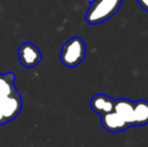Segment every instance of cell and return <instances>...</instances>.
Listing matches in <instances>:
<instances>
[{
    "label": "cell",
    "mask_w": 148,
    "mask_h": 147,
    "mask_svg": "<svg viewBox=\"0 0 148 147\" xmlns=\"http://www.w3.org/2000/svg\"><path fill=\"white\" fill-rule=\"evenodd\" d=\"M15 75L0 73V126L14 120L22 110V98L16 90Z\"/></svg>",
    "instance_id": "1"
},
{
    "label": "cell",
    "mask_w": 148,
    "mask_h": 147,
    "mask_svg": "<svg viewBox=\"0 0 148 147\" xmlns=\"http://www.w3.org/2000/svg\"><path fill=\"white\" fill-rule=\"evenodd\" d=\"M123 0H93L86 13V21L91 25L103 23L115 15Z\"/></svg>",
    "instance_id": "2"
},
{
    "label": "cell",
    "mask_w": 148,
    "mask_h": 147,
    "mask_svg": "<svg viewBox=\"0 0 148 147\" xmlns=\"http://www.w3.org/2000/svg\"><path fill=\"white\" fill-rule=\"evenodd\" d=\"M86 51V44L81 37H71L62 45L60 51V62L66 68L77 67L84 61Z\"/></svg>",
    "instance_id": "3"
},
{
    "label": "cell",
    "mask_w": 148,
    "mask_h": 147,
    "mask_svg": "<svg viewBox=\"0 0 148 147\" xmlns=\"http://www.w3.org/2000/svg\"><path fill=\"white\" fill-rule=\"evenodd\" d=\"M19 62L26 69L36 67L42 59V55L38 47L31 42H23L18 49Z\"/></svg>",
    "instance_id": "4"
},
{
    "label": "cell",
    "mask_w": 148,
    "mask_h": 147,
    "mask_svg": "<svg viewBox=\"0 0 148 147\" xmlns=\"http://www.w3.org/2000/svg\"><path fill=\"white\" fill-rule=\"evenodd\" d=\"M101 123L104 129L111 133H118L128 129L126 122L115 111L101 116Z\"/></svg>",
    "instance_id": "5"
},
{
    "label": "cell",
    "mask_w": 148,
    "mask_h": 147,
    "mask_svg": "<svg viewBox=\"0 0 148 147\" xmlns=\"http://www.w3.org/2000/svg\"><path fill=\"white\" fill-rule=\"evenodd\" d=\"M114 111L126 122L128 128L134 127V112H133V102L129 99L120 98L115 100Z\"/></svg>",
    "instance_id": "6"
},
{
    "label": "cell",
    "mask_w": 148,
    "mask_h": 147,
    "mask_svg": "<svg viewBox=\"0 0 148 147\" xmlns=\"http://www.w3.org/2000/svg\"><path fill=\"white\" fill-rule=\"evenodd\" d=\"M90 105H91V109L95 113L102 116L114 111L115 100L104 94H97L92 98Z\"/></svg>",
    "instance_id": "7"
},
{
    "label": "cell",
    "mask_w": 148,
    "mask_h": 147,
    "mask_svg": "<svg viewBox=\"0 0 148 147\" xmlns=\"http://www.w3.org/2000/svg\"><path fill=\"white\" fill-rule=\"evenodd\" d=\"M134 112V127L148 124V101L138 100L133 102Z\"/></svg>",
    "instance_id": "8"
},
{
    "label": "cell",
    "mask_w": 148,
    "mask_h": 147,
    "mask_svg": "<svg viewBox=\"0 0 148 147\" xmlns=\"http://www.w3.org/2000/svg\"><path fill=\"white\" fill-rule=\"evenodd\" d=\"M137 2L142 7V9L148 12V0H137Z\"/></svg>",
    "instance_id": "9"
}]
</instances>
